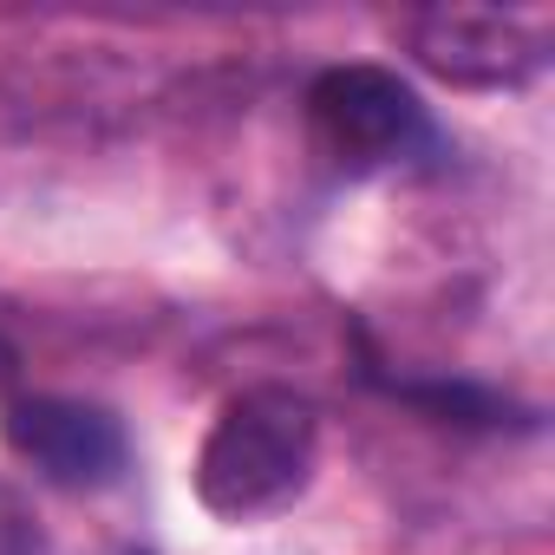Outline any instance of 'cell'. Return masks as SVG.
<instances>
[{"label":"cell","instance_id":"3","mask_svg":"<svg viewBox=\"0 0 555 555\" xmlns=\"http://www.w3.org/2000/svg\"><path fill=\"white\" fill-rule=\"evenodd\" d=\"M8 444L14 457H27L40 477L66 483V490H99L125 470V431L112 412L86 405V399H14L8 405Z\"/></svg>","mask_w":555,"mask_h":555},{"label":"cell","instance_id":"6","mask_svg":"<svg viewBox=\"0 0 555 555\" xmlns=\"http://www.w3.org/2000/svg\"><path fill=\"white\" fill-rule=\"evenodd\" d=\"M0 373H14V353H8V340H0Z\"/></svg>","mask_w":555,"mask_h":555},{"label":"cell","instance_id":"1","mask_svg":"<svg viewBox=\"0 0 555 555\" xmlns=\"http://www.w3.org/2000/svg\"><path fill=\"white\" fill-rule=\"evenodd\" d=\"M314 444H321V418L301 392H288V386L235 392L216 412V425L196 451L203 509H216L229 522H248V516L295 503L314 477Z\"/></svg>","mask_w":555,"mask_h":555},{"label":"cell","instance_id":"2","mask_svg":"<svg viewBox=\"0 0 555 555\" xmlns=\"http://www.w3.org/2000/svg\"><path fill=\"white\" fill-rule=\"evenodd\" d=\"M308 125L321 151L347 170H379L431 151V118L418 92L386 66H334L308 92Z\"/></svg>","mask_w":555,"mask_h":555},{"label":"cell","instance_id":"5","mask_svg":"<svg viewBox=\"0 0 555 555\" xmlns=\"http://www.w3.org/2000/svg\"><path fill=\"white\" fill-rule=\"evenodd\" d=\"M0 555H47V529L8 477H0Z\"/></svg>","mask_w":555,"mask_h":555},{"label":"cell","instance_id":"4","mask_svg":"<svg viewBox=\"0 0 555 555\" xmlns=\"http://www.w3.org/2000/svg\"><path fill=\"white\" fill-rule=\"evenodd\" d=\"M412 53L451 86H522L542 66V40L483 8H431L412 21Z\"/></svg>","mask_w":555,"mask_h":555}]
</instances>
